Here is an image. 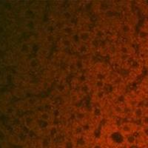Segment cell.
<instances>
[{"instance_id": "cell-6", "label": "cell", "mask_w": 148, "mask_h": 148, "mask_svg": "<svg viewBox=\"0 0 148 148\" xmlns=\"http://www.w3.org/2000/svg\"><path fill=\"white\" fill-rule=\"evenodd\" d=\"M140 124L141 127H148V113H146V114L140 120Z\"/></svg>"}, {"instance_id": "cell-2", "label": "cell", "mask_w": 148, "mask_h": 148, "mask_svg": "<svg viewBox=\"0 0 148 148\" xmlns=\"http://www.w3.org/2000/svg\"><path fill=\"white\" fill-rule=\"evenodd\" d=\"M146 110L143 107L138 105L137 107L131 110V117L134 121H139L142 119L144 116L146 114Z\"/></svg>"}, {"instance_id": "cell-1", "label": "cell", "mask_w": 148, "mask_h": 148, "mask_svg": "<svg viewBox=\"0 0 148 148\" xmlns=\"http://www.w3.org/2000/svg\"><path fill=\"white\" fill-rule=\"evenodd\" d=\"M119 127L121 134L124 136H127L129 135L135 134L139 127L135 121H125L120 125Z\"/></svg>"}, {"instance_id": "cell-9", "label": "cell", "mask_w": 148, "mask_h": 148, "mask_svg": "<svg viewBox=\"0 0 148 148\" xmlns=\"http://www.w3.org/2000/svg\"><path fill=\"white\" fill-rule=\"evenodd\" d=\"M141 148H148V147H142Z\"/></svg>"}, {"instance_id": "cell-3", "label": "cell", "mask_w": 148, "mask_h": 148, "mask_svg": "<svg viewBox=\"0 0 148 148\" xmlns=\"http://www.w3.org/2000/svg\"><path fill=\"white\" fill-rule=\"evenodd\" d=\"M137 40L141 43H147L148 42V27L142 26L137 34Z\"/></svg>"}, {"instance_id": "cell-8", "label": "cell", "mask_w": 148, "mask_h": 148, "mask_svg": "<svg viewBox=\"0 0 148 148\" xmlns=\"http://www.w3.org/2000/svg\"><path fill=\"white\" fill-rule=\"evenodd\" d=\"M145 65H146V67H147L148 69V58L146 59V61H145Z\"/></svg>"}, {"instance_id": "cell-7", "label": "cell", "mask_w": 148, "mask_h": 148, "mask_svg": "<svg viewBox=\"0 0 148 148\" xmlns=\"http://www.w3.org/2000/svg\"><path fill=\"white\" fill-rule=\"evenodd\" d=\"M141 127V133L143 135L144 137L148 138V127Z\"/></svg>"}, {"instance_id": "cell-4", "label": "cell", "mask_w": 148, "mask_h": 148, "mask_svg": "<svg viewBox=\"0 0 148 148\" xmlns=\"http://www.w3.org/2000/svg\"><path fill=\"white\" fill-rule=\"evenodd\" d=\"M113 113L116 115V116H119V117H125L126 115V110L122 105H119V104H115L113 108Z\"/></svg>"}, {"instance_id": "cell-5", "label": "cell", "mask_w": 148, "mask_h": 148, "mask_svg": "<svg viewBox=\"0 0 148 148\" xmlns=\"http://www.w3.org/2000/svg\"><path fill=\"white\" fill-rule=\"evenodd\" d=\"M125 137V140L130 145H134L136 143L137 141V138L136 136H135V134L129 135V136H127Z\"/></svg>"}]
</instances>
